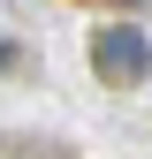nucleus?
<instances>
[{
	"instance_id": "nucleus-1",
	"label": "nucleus",
	"mask_w": 152,
	"mask_h": 159,
	"mask_svg": "<svg viewBox=\"0 0 152 159\" xmlns=\"http://www.w3.org/2000/svg\"><path fill=\"white\" fill-rule=\"evenodd\" d=\"M91 68L114 76V84H145L152 76V38L145 30H99L91 38Z\"/></svg>"
},
{
	"instance_id": "nucleus-2",
	"label": "nucleus",
	"mask_w": 152,
	"mask_h": 159,
	"mask_svg": "<svg viewBox=\"0 0 152 159\" xmlns=\"http://www.w3.org/2000/svg\"><path fill=\"white\" fill-rule=\"evenodd\" d=\"M0 68H8V46H0Z\"/></svg>"
}]
</instances>
